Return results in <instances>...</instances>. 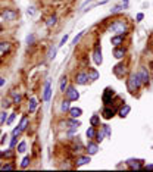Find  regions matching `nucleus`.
<instances>
[{
    "mask_svg": "<svg viewBox=\"0 0 153 172\" xmlns=\"http://www.w3.org/2000/svg\"><path fill=\"white\" fill-rule=\"evenodd\" d=\"M21 130H19V127H16V128H15V130H13V131H12V135H15V137H18V135H19V134H21Z\"/></svg>",
    "mask_w": 153,
    "mask_h": 172,
    "instance_id": "nucleus-43",
    "label": "nucleus"
},
{
    "mask_svg": "<svg viewBox=\"0 0 153 172\" xmlns=\"http://www.w3.org/2000/svg\"><path fill=\"white\" fill-rule=\"evenodd\" d=\"M90 125H93V127L100 125V115H93V116L90 118Z\"/></svg>",
    "mask_w": 153,
    "mask_h": 172,
    "instance_id": "nucleus-29",
    "label": "nucleus"
},
{
    "mask_svg": "<svg viewBox=\"0 0 153 172\" xmlns=\"http://www.w3.org/2000/svg\"><path fill=\"white\" fill-rule=\"evenodd\" d=\"M0 31H2V25H0Z\"/></svg>",
    "mask_w": 153,
    "mask_h": 172,
    "instance_id": "nucleus-55",
    "label": "nucleus"
},
{
    "mask_svg": "<svg viewBox=\"0 0 153 172\" xmlns=\"http://www.w3.org/2000/svg\"><path fill=\"white\" fill-rule=\"evenodd\" d=\"M16 16H18V12L13 10V9H6V10L2 12V18H3L5 21H13Z\"/></svg>",
    "mask_w": 153,
    "mask_h": 172,
    "instance_id": "nucleus-11",
    "label": "nucleus"
},
{
    "mask_svg": "<svg viewBox=\"0 0 153 172\" xmlns=\"http://www.w3.org/2000/svg\"><path fill=\"white\" fill-rule=\"evenodd\" d=\"M143 19H144V13H143V12H140V13H137V15H136V21H137V22H141Z\"/></svg>",
    "mask_w": 153,
    "mask_h": 172,
    "instance_id": "nucleus-41",
    "label": "nucleus"
},
{
    "mask_svg": "<svg viewBox=\"0 0 153 172\" xmlns=\"http://www.w3.org/2000/svg\"><path fill=\"white\" fill-rule=\"evenodd\" d=\"M121 3H124V5H128V3H130V0H121Z\"/></svg>",
    "mask_w": 153,
    "mask_h": 172,
    "instance_id": "nucleus-51",
    "label": "nucleus"
},
{
    "mask_svg": "<svg viewBox=\"0 0 153 172\" xmlns=\"http://www.w3.org/2000/svg\"><path fill=\"white\" fill-rule=\"evenodd\" d=\"M38 106V103H37V99L35 97H31L30 99V103H28V110H30V113H34L35 109Z\"/></svg>",
    "mask_w": 153,
    "mask_h": 172,
    "instance_id": "nucleus-22",
    "label": "nucleus"
},
{
    "mask_svg": "<svg viewBox=\"0 0 153 172\" xmlns=\"http://www.w3.org/2000/svg\"><path fill=\"white\" fill-rule=\"evenodd\" d=\"M33 9H34V8H30L28 10H27V13H28V15H33V13H34V10H33Z\"/></svg>",
    "mask_w": 153,
    "mask_h": 172,
    "instance_id": "nucleus-49",
    "label": "nucleus"
},
{
    "mask_svg": "<svg viewBox=\"0 0 153 172\" xmlns=\"http://www.w3.org/2000/svg\"><path fill=\"white\" fill-rule=\"evenodd\" d=\"M13 168H15V166H13V165H5V166H2V169H5V171H6V169H13Z\"/></svg>",
    "mask_w": 153,
    "mask_h": 172,
    "instance_id": "nucleus-46",
    "label": "nucleus"
},
{
    "mask_svg": "<svg viewBox=\"0 0 153 172\" xmlns=\"http://www.w3.org/2000/svg\"><path fill=\"white\" fill-rule=\"evenodd\" d=\"M0 169H2V165H0Z\"/></svg>",
    "mask_w": 153,
    "mask_h": 172,
    "instance_id": "nucleus-56",
    "label": "nucleus"
},
{
    "mask_svg": "<svg viewBox=\"0 0 153 172\" xmlns=\"http://www.w3.org/2000/svg\"><path fill=\"white\" fill-rule=\"evenodd\" d=\"M6 119H8V113H6V112H2V113H0V124L6 122Z\"/></svg>",
    "mask_w": 153,
    "mask_h": 172,
    "instance_id": "nucleus-40",
    "label": "nucleus"
},
{
    "mask_svg": "<svg viewBox=\"0 0 153 172\" xmlns=\"http://www.w3.org/2000/svg\"><path fill=\"white\" fill-rule=\"evenodd\" d=\"M12 96H13V103H15V105H19V102H21V94L12 93Z\"/></svg>",
    "mask_w": 153,
    "mask_h": 172,
    "instance_id": "nucleus-37",
    "label": "nucleus"
},
{
    "mask_svg": "<svg viewBox=\"0 0 153 172\" xmlns=\"http://www.w3.org/2000/svg\"><path fill=\"white\" fill-rule=\"evenodd\" d=\"M109 31H111L113 35H115V34H127L128 33V24L124 19H116V21H113V22L109 25Z\"/></svg>",
    "mask_w": 153,
    "mask_h": 172,
    "instance_id": "nucleus-2",
    "label": "nucleus"
},
{
    "mask_svg": "<svg viewBox=\"0 0 153 172\" xmlns=\"http://www.w3.org/2000/svg\"><path fill=\"white\" fill-rule=\"evenodd\" d=\"M141 85H143V82H141V78H140L138 72H134V74H131L130 77H128V80H127L128 91L136 93L137 90H140V88H141Z\"/></svg>",
    "mask_w": 153,
    "mask_h": 172,
    "instance_id": "nucleus-1",
    "label": "nucleus"
},
{
    "mask_svg": "<svg viewBox=\"0 0 153 172\" xmlns=\"http://www.w3.org/2000/svg\"><path fill=\"white\" fill-rule=\"evenodd\" d=\"M102 128H103V130H105V134H106V137H108V138H109V137H111V135H112L111 127H109V125H106V124H105V125H102Z\"/></svg>",
    "mask_w": 153,
    "mask_h": 172,
    "instance_id": "nucleus-34",
    "label": "nucleus"
},
{
    "mask_svg": "<svg viewBox=\"0 0 153 172\" xmlns=\"http://www.w3.org/2000/svg\"><path fill=\"white\" fill-rule=\"evenodd\" d=\"M63 94H65V99H68L71 102H76L80 99V93H78V90H76L74 85H68V88L65 90Z\"/></svg>",
    "mask_w": 153,
    "mask_h": 172,
    "instance_id": "nucleus-4",
    "label": "nucleus"
},
{
    "mask_svg": "<svg viewBox=\"0 0 153 172\" xmlns=\"http://www.w3.org/2000/svg\"><path fill=\"white\" fill-rule=\"evenodd\" d=\"M91 162V156L90 155H84V156H80V157H76L75 160V165L76 168H81V166H84V165L90 163Z\"/></svg>",
    "mask_w": 153,
    "mask_h": 172,
    "instance_id": "nucleus-13",
    "label": "nucleus"
},
{
    "mask_svg": "<svg viewBox=\"0 0 153 172\" xmlns=\"http://www.w3.org/2000/svg\"><path fill=\"white\" fill-rule=\"evenodd\" d=\"M2 157H3V152H0V159H2Z\"/></svg>",
    "mask_w": 153,
    "mask_h": 172,
    "instance_id": "nucleus-52",
    "label": "nucleus"
},
{
    "mask_svg": "<svg viewBox=\"0 0 153 172\" xmlns=\"http://www.w3.org/2000/svg\"><path fill=\"white\" fill-rule=\"evenodd\" d=\"M58 49H59L58 46H52L50 49H49L47 57H49V59H55V57H56V53H58Z\"/></svg>",
    "mask_w": 153,
    "mask_h": 172,
    "instance_id": "nucleus-28",
    "label": "nucleus"
},
{
    "mask_svg": "<svg viewBox=\"0 0 153 172\" xmlns=\"http://www.w3.org/2000/svg\"><path fill=\"white\" fill-rule=\"evenodd\" d=\"M130 112H131V106L127 105V103H124V106H121V109L118 110V115L121 118H127Z\"/></svg>",
    "mask_w": 153,
    "mask_h": 172,
    "instance_id": "nucleus-18",
    "label": "nucleus"
},
{
    "mask_svg": "<svg viewBox=\"0 0 153 172\" xmlns=\"http://www.w3.org/2000/svg\"><path fill=\"white\" fill-rule=\"evenodd\" d=\"M91 2H94V0H85L84 3H83V5H81V9H83V10H84V9L87 8V5H88V3H91Z\"/></svg>",
    "mask_w": 153,
    "mask_h": 172,
    "instance_id": "nucleus-45",
    "label": "nucleus"
},
{
    "mask_svg": "<svg viewBox=\"0 0 153 172\" xmlns=\"http://www.w3.org/2000/svg\"><path fill=\"white\" fill-rule=\"evenodd\" d=\"M66 88H68V78H66V75H63L60 78V82H59V91L60 93H65Z\"/></svg>",
    "mask_w": 153,
    "mask_h": 172,
    "instance_id": "nucleus-21",
    "label": "nucleus"
},
{
    "mask_svg": "<svg viewBox=\"0 0 153 172\" xmlns=\"http://www.w3.org/2000/svg\"><path fill=\"white\" fill-rule=\"evenodd\" d=\"M124 40H125V34H115V35H112L111 44L113 47H116V46L124 44Z\"/></svg>",
    "mask_w": 153,
    "mask_h": 172,
    "instance_id": "nucleus-12",
    "label": "nucleus"
},
{
    "mask_svg": "<svg viewBox=\"0 0 153 172\" xmlns=\"http://www.w3.org/2000/svg\"><path fill=\"white\" fill-rule=\"evenodd\" d=\"M18 143V137H15V135H12V140H10V144H9V149H13L15 146H16Z\"/></svg>",
    "mask_w": 153,
    "mask_h": 172,
    "instance_id": "nucleus-39",
    "label": "nucleus"
},
{
    "mask_svg": "<svg viewBox=\"0 0 153 172\" xmlns=\"http://www.w3.org/2000/svg\"><path fill=\"white\" fill-rule=\"evenodd\" d=\"M125 163H127L131 169H143L144 160H143V159H128Z\"/></svg>",
    "mask_w": 153,
    "mask_h": 172,
    "instance_id": "nucleus-8",
    "label": "nucleus"
},
{
    "mask_svg": "<svg viewBox=\"0 0 153 172\" xmlns=\"http://www.w3.org/2000/svg\"><path fill=\"white\" fill-rule=\"evenodd\" d=\"M68 38H69V34H65L62 38H60V43L58 44V47H62V46H65V43L68 41Z\"/></svg>",
    "mask_w": 153,
    "mask_h": 172,
    "instance_id": "nucleus-35",
    "label": "nucleus"
},
{
    "mask_svg": "<svg viewBox=\"0 0 153 172\" xmlns=\"http://www.w3.org/2000/svg\"><path fill=\"white\" fill-rule=\"evenodd\" d=\"M9 106H10V102H6V100H5V103H3V107H5V109H8Z\"/></svg>",
    "mask_w": 153,
    "mask_h": 172,
    "instance_id": "nucleus-48",
    "label": "nucleus"
},
{
    "mask_svg": "<svg viewBox=\"0 0 153 172\" xmlns=\"http://www.w3.org/2000/svg\"><path fill=\"white\" fill-rule=\"evenodd\" d=\"M0 78H2V77H0Z\"/></svg>",
    "mask_w": 153,
    "mask_h": 172,
    "instance_id": "nucleus-57",
    "label": "nucleus"
},
{
    "mask_svg": "<svg viewBox=\"0 0 153 172\" xmlns=\"http://www.w3.org/2000/svg\"><path fill=\"white\" fill-rule=\"evenodd\" d=\"M96 134H97V130L94 128L93 125H91V127L87 130V132H85V135H87V138L88 140H94L96 138Z\"/></svg>",
    "mask_w": 153,
    "mask_h": 172,
    "instance_id": "nucleus-24",
    "label": "nucleus"
},
{
    "mask_svg": "<svg viewBox=\"0 0 153 172\" xmlns=\"http://www.w3.org/2000/svg\"><path fill=\"white\" fill-rule=\"evenodd\" d=\"M34 40H35V37L33 35V34H31V35H28V37H27V44H33Z\"/></svg>",
    "mask_w": 153,
    "mask_h": 172,
    "instance_id": "nucleus-42",
    "label": "nucleus"
},
{
    "mask_svg": "<svg viewBox=\"0 0 153 172\" xmlns=\"http://www.w3.org/2000/svg\"><path fill=\"white\" fill-rule=\"evenodd\" d=\"M113 74L116 75L118 78H124V75L127 74V68H125V65H122V63L116 65L115 68H113Z\"/></svg>",
    "mask_w": 153,
    "mask_h": 172,
    "instance_id": "nucleus-16",
    "label": "nucleus"
},
{
    "mask_svg": "<svg viewBox=\"0 0 153 172\" xmlns=\"http://www.w3.org/2000/svg\"><path fill=\"white\" fill-rule=\"evenodd\" d=\"M113 97H115V90L111 88V87L105 88V91H103V96H102L103 105H105V106H109L112 102H113Z\"/></svg>",
    "mask_w": 153,
    "mask_h": 172,
    "instance_id": "nucleus-3",
    "label": "nucleus"
},
{
    "mask_svg": "<svg viewBox=\"0 0 153 172\" xmlns=\"http://www.w3.org/2000/svg\"><path fill=\"white\" fill-rule=\"evenodd\" d=\"M115 115H116V109H112V107H109V106H105V107H103L102 116L105 118V119H112Z\"/></svg>",
    "mask_w": 153,
    "mask_h": 172,
    "instance_id": "nucleus-15",
    "label": "nucleus"
},
{
    "mask_svg": "<svg viewBox=\"0 0 153 172\" xmlns=\"http://www.w3.org/2000/svg\"><path fill=\"white\" fill-rule=\"evenodd\" d=\"M50 97H52V80L49 78L46 84H44V88H43V100L47 103L50 102Z\"/></svg>",
    "mask_w": 153,
    "mask_h": 172,
    "instance_id": "nucleus-6",
    "label": "nucleus"
},
{
    "mask_svg": "<svg viewBox=\"0 0 153 172\" xmlns=\"http://www.w3.org/2000/svg\"><path fill=\"white\" fill-rule=\"evenodd\" d=\"M16 150H18V153H25L27 152V143L25 141H21V143L18 144Z\"/></svg>",
    "mask_w": 153,
    "mask_h": 172,
    "instance_id": "nucleus-31",
    "label": "nucleus"
},
{
    "mask_svg": "<svg viewBox=\"0 0 153 172\" xmlns=\"http://www.w3.org/2000/svg\"><path fill=\"white\" fill-rule=\"evenodd\" d=\"M143 168H144V169H153V163H147V165H144Z\"/></svg>",
    "mask_w": 153,
    "mask_h": 172,
    "instance_id": "nucleus-47",
    "label": "nucleus"
},
{
    "mask_svg": "<svg viewBox=\"0 0 153 172\" xmlns=\"http://www.w3.org/2000/svg\"><path fill=\"white\" fill-rule=\"evenodd\" d=\"M150 66H152V69H153V62H150Z\"/></svg>",
    "mask_w": 153,
    "mask_h": 172,
    "instance_id": "nucleus-53",
    "label": "nucleus"
},
{
    "mask_svg": "<svg viewBox=\"0 0 153 172\" xmlns=\"http://www.w3.org/2000/svg\"><path fill=\"white\" fill-rule=\"evenodd\" d=\"M84 34H85V31H81V33L76 34L75 37H74V40H72V44H74V46H75V44H78V43H80V40L83 38V35H84Z\"/></svg>",
    "mask_w": 153,
    "mask_h": 172,
    "instance_id": "nucleus-32",
    "label": "nucleus"
},
{
    "mask_svg": "<svg viewBox=\"0 0 153 172\" xmlns=\"http://www.w3.org/2000/svg\"><path fill=\"white\" fill-rule=\"evenodd\" d=\"M128 5H124V3H119V5H115L113 8L111 9V13L112 15H116V13H119V12H122L124 9H127Z\"/></svg>",
    "mask_w": 153,
    "mask_h": 172,
    "instance_id": "nucleus-20",
    "label": "nucleus"
},
{
    "mask_svg": "<svg viewBox=\"0 0 153 172\" xmlns=\"http://www.w3.org/2000/svg\"><path fill=\"white\" fill-rule=\"evenodd\" d=\"M30 162H31V159H30V156H25L24 159H22V162H21V168H28L30 166Z\"/></svg>",
    "mask_w": 153,
    "mask_h": 172,
    "instance_id": "nucleus-33",
    "label": "nucleus"
},
{
    "mask_svg": "<svg viewBox=\"0 0 153 172\" xmlns=\"http://www.w3.org/2000/svg\"><path fill=\"white\" fill-rule=\"evenodd\" d=\"M56 22H58V16H56V15H53V16H50L49 19H47V22H46V25H47L49 28H52L53 25H56Z\"/></svg>",
    "mask_w": 153,
    "mask_h": 172,
    "instance_id": "nucleus-30",
    "label": "nucleus"
},
{
    "mask_svg": "<svg viewBox=\"0 0 153 172\" xmlns=\"http://www.w3.org/2000/svg\"><path fill=\"white\" fill-rule=\"evenodd\" d=\"M69 107H71V100L65 99V100L60 103V112H62V113H68Z\"/></svg>",
    "mask_w": 153,
    "mask_h": 172,
    "instance_id": "nucleus-23",
    "label": "nucleus"
},
{
    "mask_svg": "<svg viewBox=\"0 0 153 172\" xmlns=\"http://www.w3.org/2000/svg\"><path fill=\"white\" fill-rule=\"evenodd\" d=\"M10 150H13V149H9V152H3V156H6V157L13 156V152H10Z\"/></svg>",
    "mask_w": 153,
    "mask_h": 172,
    "instance_id": "nucleus-44",
    "label": "nucleus"
},
{
    "mask_svg": "<svg viewBox=\"0 0 153 172\" xmlns=\"http://www.w3.org/2000/svg\"><path fill=\"white\" fill-rule=\"evenodd\" d=\"M15 118H16V113H10V115H9V118L6 119V125H12V122L15 121Z\"/></svg>",
    "mask_w": 153,
    "mask_h": 172,
    "instance_id": "nucleus-36",
    "label": "nucleus"
},
{
    "mask_svg": "<svg viewBox=\"0 0 153 172\" xmlns=\"http://www.w3.org/2000/svg\"><path fill=\"white\" fill-rule=\"evenodd\" d=\"M87 75H88V80H90V81H96V80H99V71H97L96 68H88Z\"/></svg>",
    "mask_w": 153,
    "mask_h": 172,
    "instance_id": "nucleus-19",
    "label": "nucleus"
},
{
    "mask_svg": "<svg viewBox=\"0 0 153 172\" xmlns=\"http://www.w3.org/2000/svg\"><path fill=\"white\" fill-rule=\"evenodd\" d=\"M2 85H5V80H3V78H0V87H2Z\"/></svg>",
    "mask_w": 153,
    "mask_h": 172,
    "instance_id": "nucleus-50",
    "label": "nucleus"
},
{
    "mask_svg": "<svg viewBox=\"0 0 153 172\" xmlns=\"http://www.w3.org/2000/svg\"><path fill=\"white\" fill-rule=\"evenodd\" d=\"M68 125H69V128H72V130H78V127H81V122L76 121L75 118H71L68 121Z\"/></svg>",
    "mask_w": 153,
    "mask_h": 172,
    "instance_id": "nucleus-26",
    "label": "nucleus"
},
{
    "mask_svg": "<svg viewBox=\"0 0 153 172\" xmlns=\"http://www.w3.org/2000/svg\"><path fill=\"white\" fill-rule=\"evenodd\" d=\"M125 55H127V49H125V47L116 46V47L113 49V57H115V59H118V60L124 59V57H125Z\"/></svg>",
    "mask_w": 153,
    "mask_h": 172,
    "instance_id": "nucleus-14",
    "label": "nucleus"
},
{
    "mask_svg": "<svg viewBox=\"0 0 153 172\" xmlns=\"http://www.w3.org/2000/svg\"><path fill=\"white\" fill-rule=\"evenodd\" d=\"M68 115L71 116V118H75V119H78V118L83 115V109H81V107H69Z\"/></svg>",
    "mask_w": 153,
    "mask_h": 172,
    "instance_id": "nucleus-17",
    "label": "nucleus"
},
{
    "mask_svg": "<svg viewBox=\"0 0 153 172\" xmlns=\"http://www.w3.org/2000/svg\"><path fill=\"white\" fill-rule=\"evenodd\" d=\"M138 75H140V78H141V82H143V85L149 84V81H150V74H149V69H147L146 66H141V68H140V71H138Z\"/></svg>",
    "mask_w": 153,
    "mask_h": 172,
    "instance_id": "nucleus-9",
    "label": "nucleus"
},
{
    "mask_svg": "<svg viewBox=\"0 0 153 172\" xmlns=\"http://www.w3.org/2000/svg\"><path fill=\"white\" fill-rule=\"evenodd\" d=\"M105 137H106V134H105V130H103L102 125H100V130L97 131V134H96V138H94V140H96L97 143H102Z\"/></svg>",
    "mask_w": 153,
    "mask_h": 172,
    "instance_id": "nucleus-27",
    "label": "nucleus"
},
{
    "mask_svg": "<svg viewBox=\"0 0 153 172\" xmlns=\"http://www.w3.org/2000/svg\"><path fill=\"white\" fill-rule=\"evenodd\" d=\"M2 135H3V134H2V131H0V137H2Z\"/></svg>",
    "mask_w": 153,
    "mask_h": 172,
    "instance_id": "nucleus-54",
    "label": "nucleus"
},
{
    "mask_svg": "<svg viewBox=\"0 0 153 172\" xmlns=\"http://www.w3.org/2000/svg\"><path fill=\"white\" fill-rule=\"evenodd\" d=\"M9 49V43L8 41H2L0 43V52H5V50Z\"/></svg>",
    "mask_w": 153,
    "mask_h": 172,
    "instance_id": "nucleus-38",
    "label": "nucleus"
},
{
    "mask_svg": "<svg viewBox=\"0 0 153 172\" xmlns=\"http://www.w3.org/2000/svg\"><path fill=\"white\" fill-rule=\"evenodd\" d=\"M85 152H87V155H90V156L96 155V153L99 152V144H97V141L88 140V143H87V146H85Z\"/></svg>",
    "mask_w": 153,
    "mask_h": 172,
    "instance_id": "nucleus-7",
    "label": "nucleus"
},
{
    "mask_svg": "<svg viewBox=\"0 0 153 172\" xmlns=\"http://www.w3.org/2000/svg\"><path fill=\"white\" fill-rule=\"evenodd\" d=\"M75 82L78 85H85L88 82V75L84 71H80L78 74H75Z\"/></svg>",
    "mask_w": 153,
    "mask_h": 172,
    "instance_id": "nucleus-10",
    "label": "nucleus"
},
{
    "mask_svg": "<svg viewBox=\"0 0 153 172\" xmlns=\"http://www.w3.org/2000/svg\"><path fill=\"white\" fill-rule=\"evenodd\" d=\"M28 122H30V119H28V116H22V119H21V122H19V130L21 131H25L27 127H28Z\"/></svg>",
    "mask_w": 153,
    "mask_h": 172,
    "instance_id": "nucleus-25",
    "label": "nucleus"
},
{
    "mask_svg": "<svg viewBox=\"0 0 153 172\" xmlns=\"http://www.w3.org/2000/svg\"><path fill=\"white\" fill-rule=\"evenodd\" d=\"M93 60L96 65H102L103 63V55H102V47H100V43H96L93 50Z\"/></svg>",
    "mask_w": 153,
    "mask_h": 172,
    "instance_id": "nucleus-5",
    "label": "nucleus"
}]
</instances>
